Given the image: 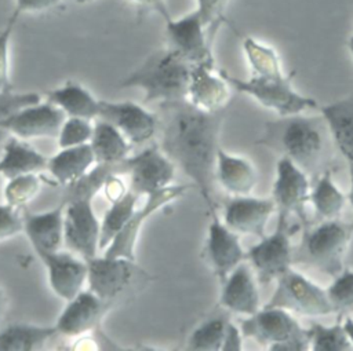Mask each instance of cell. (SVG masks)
<instances>
[{
	"label": "cell",
	"instance_id": "6da1fadb",
	"mask_svg": "<svg viewBox=\"0 0 353 351\" xmlns=\"http://www.w3.org/2000/svg\"><path fill=\"white\" fill-rule=\"evenodd\" d=\"M160 149L199 190L210 213L214 201L215 162L225 110L205 111L188 99L160 103Z\"/></svg>",
	"mask_w": 353,
	"mask_h": 351
},
{
	"label": "cell",
	"instance_id": "7a4b0ae2",
	"mask_svg": "<svg viewBox=\"0 0 353 351\" xmlns=\"http://www.w3.org/2000/svg\"><path fill=\"white\" fill-rule=\"evenodd\" d=\"M258 143L292 160L310 178L331 171L332 138L321 117L294 114L268 121Z\"/></svg>",
	"mask_w": 353,
	"mask_h": 351
},
{
	"label": "cell",
	"instance_id": "3957f363",
	"mask_svg": "<svg viewBox=\"0 0 353 351\" xmlns=\"http://www.w3.org/2000/svg\"><path fill=\"white\" fill-rule=\"evenodd\" d=\"M192 66L175 50L165 47L148 55L121 80L120 87L139 88L145 102L182 100L188 96Z\"/></svg>",
	"mask_w": 353,
	"mask_h": 351
},
{
	"label": "cell",
	"instance_id": "277c9868",
	"mask_svg": "<svg viewBox=\"0 0 353 351\" xmlns=\"http://www.w3.org/2000/svg\"><path fill=\"white\" fill-rule=\"evenodd\" d=\"M353 237V222L341 219L321 220L303 227L301 244L294 249V263L305 264L330 277H336L345 267L343 259Z\"/></svg>",
	"mask_w": 353,
	"mask_h": 351
},
{
	"label": "cell",
	"instance_id": "5b68a950",
	"mask_svg": "<svg viewBox=\"0 0 353 351\" xmlns=\"http://www.w3.org/2000/svg\"><path fill=\"white\" fill-rule=\"evenodd\" d=\"M232 89L244 94L261 106L273 110L279 117L302 114L305 110L319 109L320 105L312 96L303 95L292 85V78L287 74L280 77H256L240 78L226 70H221Z\"/></svg>",
	"mask_w": 353,
	"mask_h": 351
},
{
	"label": "cell",
	"instance_id": "8992f818",
	"mask_svg": "<svg viewBox=\"0 0 353 351\" xmlns=\"http://www.w3.org/2000/svg\"><path fill=\"white\" fill-rule=\"evenodd\" d=\"M287 213L279 212L277 226L272 234H265L259 242L247 251V260L261 285L276 281L294 263V248L291 238L298 230V224L290 223Z\"/></svg>",
	"mask_w": 353,
	"mask_h": 351
},
{
	"label": "cell",
	"instance_id": "52a82bcc",
	"mask_svg": "<svg viewBox=\"0 0 353 351\" xmlns=\"http://www.w3.org/2000/svg\"><path fill=\"white\" fill-rule=\"evenodd\" d=\"M266 307H280L303 317H324L336 312L327 289H323L292 267L277 279Z\"/></svg>",
	"mask_w": 353,
	"mask_h": 351
},
{
	"label": "cell",
	"instance_id": "ba28073f",
	"mask_svg": "<svg viewBox=\"0 0 353 351\" xmlns=\"http://www.w3.org/2000/svg\"><path fill=\"white\" fill-rule=\"evenodd\" d=\"M63 245L83 259L97 256L101 222L94 212L92 197L77 195L63 198Z\"/></svg>",
	"mask_w": 353,
	"mask_h": 351
},
{
	"label": "cell",
	"instance_id": "9c48e42d",
	"mask_svg": "<svg viewBox=\"0 0 353 351\" xmlns=\"http://www.w3.org/2000/svg\"><path fill=\"white\" fill-rule=\"evenodd\" d=\"M214 30L194 8L190 12L165 21L168 47L175 50L190 65L214 62L210 32Z\"/></svg>",
	"mask_w": 353,
	"mask_h": 351
},
{
	"label": "cell",
	"instance_id": "30bf717a",
	"mask_svg": "<svg viewBox=\"0 0 353 351\" xmlns=\"http://www.w3.org/2000/svg\"><path fill=\"white\" fill-rule=\"evenodd\" d=\"M310 176L292 160L280 157L272 186V198L279 212L295 215L302 227L309 224L306 205L310 195Z\"/></svg>",
	"mask_w": 353,
	"mask_h": 351
},
{
	"label": "cell",
	"instance_id": "8fae6325",
	"mask_svg": "<svg viewBox=\"0 0 353 351\" xmlns=\"http://www.w3.org/2000/svg\"><path fill=\"white\" fill-rule=\"evenodd\" d=\"M123 168L130 178L128 189L139 195H148L171 186L176 167L160 147L150 146L123 160Z\"/></svg>",
	"mask_w": 353,
	"mask_h": 351
},
{
	"label": "cell",
	"instance_id": "7c38bea8",
	"mask_svg": "<svg viewBox=\"0 0 353 351\" xmlns=\"http://www.w3.org/2000/svg\"><path fill=\"white\" fill-rule=\"evenodd\" d=\"M190 187V184H171L163 190L148 194L143 205L135 208L134 213L123 227V230L112 240V242L105 248L103 255L110 257H125L135 260V246L139 231L142 230L148 217L164 208L167 204L182 197Z\"/></svg>",
	"mask_w": 353,
	"mask_h": 351
},
{
	"label": "cell",
	"instance_id": "4fadbf2b",
	"mask_svg": "<svg viewBox=\"0 0 353 351\" xmlns=\"http://www.w3.org/2000/svg\"><path fill=\"white\" fill-rule=\"evenodd\" d=\"M85 262L88 289L110 304L132 284L135 274L141 271L135 260L110 257L103 253L85 259Z\"/></svg>",
	"mask_w": 353,
	"mask_h": 351
},
{
	"label": "cell",
	"instance_id": "5bb4252c",
	"mask_svg": "<svg viewBox=\"0 0 353 351\" xmlns=\"http://www.w3.org/2000/svg\"><path fill=\"white\" fill-rule=\"evenodd\" d=\"M239 326L244 337L254 339L268 348L294 337L307 336V329H303L290 311L280 307L265 306L255 314L245 317Z\"/></svg>",
	"mask_w": 353,
	"mask_h": 351
},
{
	"label": "cell",
	"instance_id": "9a60e30c",
	"mask_svg": "<svg viewBox=\"0 0 353 351\" xmlns=\"http://www.w3.org/2000/svg\"><path fill=\"white\" fill-rule=\"evenodd\" d=\"M210 215L204 255L212 273L222 282L240 263L247 260V252L241 246L240 234L229 228L216 212Z\"/></svg>",
	"mask_w": 353,
	"mask_h": 351
},
{
	"label": "cell",
	"instance_id": "2e32d148",
	"mask_svg": "<svg viewBox=\"0 0 353 351\" xmlns=\"http://www.w3.org/2000/svg\"><path fill=\"white\" fill-rule=\"evenodd\" d=\"M98 118L113 124L131 145H142L159 129V117L132 100H99Z\"/></svg>",
	"mask_w": 353,
	"mask_h": 351
},
{
	"label": "cell",
	"instance_id": "e0dca14e",
	"mask_svg": "<svg viewBox=\"0 0 353 351\" xmlns=\"http://www.w3.org/2000/svg\"><path fill=\"white\" fill-rule=\"evenodd\" d=\"M66 117L61 107L50 100H41L15 113L1 125V129L19 139L57 138Z\"/></svg>",
	"mask_w": 353,
	"mask_h": 351
},
{
	"label": "cell",
	"instance_id": "ac0fdd59",
	"mask_svg": "<svg viewBox=\"0 0 353 351\" xmlns=\"http://www.w3.org/2000/svg\"><path fill=\"white\" fill-rule=\"evenodd\" d=\"M43 262L51 290L65 301L83 290L87 282V262L73 252H36Z\"/></svg>",
	"mask_w": 353,
	"mask_h": 351
},
{
	"label": "cell",
	"instance_id": "d6986e66",
	"mask_svg": "<svg viewBox=\"0 0 353 351\" xmlns=\"http://www.w3.org/2000/svg\"><path fill=\"white\" fill-rule=\"evenodd\" d=\"M276 209L273 198L237 195L225 202L223 222L240 235L262 238L266 234V224Z\"/></svg>",
	"mask_w": 353,
	"mask_h": 351
},
{
	"label": "cell",
	"instance_id": "ffe728a7",
	"mask_svg": "<svg viewBox=\"0 0 353 351\" xmlns=\"http://www.w3.org/2000/svg\"><path fill=\"white\" fill-rule=\"evenodd\" d=\"M110 303L98 297L90 289L79 292L66 301L65 308L55 322L59 334L77 337L97 329Z\"/></svg>",
	"mask_w": 353,
	"mask_h": 351
},
{
	"label": "cell",
	"instance_id": "44dd1931",
	"mask_svg": "<svg viewBox=\"0 0 353 351\" xmlns=\"http://www.w3.org/2000/svg\"><path fill=\"white\" fill-rule=\"evenodd\" d=\"M221 285L219 306L226 311L250 317L261 310L258 279L251 266L240 263Z\"/></svg>",
	"mask_w": 353,
	"mask_h": 351
},
{
	"label": "cell",
	"instance_id": "7402d4cb",
	"mask_svg": "<svg viewBox=\"0 0 353 351\" xmlns=\"http://www.w3.org/2000/svg\"><path fill=\"white\" fill-rule=\"evenodd\" d=\"M230 89L221 70L215 72L214 62L192 66L186 99L196 107L205 111L225 110Z\"/></svg>",
	"mask_w": 353,
	"mask_h": 351
},
{
	"label": "cell",
	"instance_id": "603a6c76",
	"mask_svg": "<svg viewBox=\"0 0 353 351\" xmlns=\"http://www.w3.org/2000/svg\"><path fill=\"white\" fill-rule=\"evenodd\" d=\"M63 211L65 202L39 213L25 212L23 233L34 252H54L63 245Z\"/></svg>",
	"mask_w": 353,
	"mask_h": 351
},
{
	"label": "cell",
	"instance_id": "cb8c5ba5",
	"mask_svg": "<svg viewBox=\"0 0 353 351\" xmlns=\"http://www.w3.org/2000/svg\"><path fill=\"white\" fill-rule=\"evenodd\" d=\"M215 182L230 195H251L258 184L255 165L243 156H236L219 147L215 162Z\"/></svg>",
	"mask_w": 353,
	"mask_h": 351
},
{
	"label": "cell",
	"instance_id": "d4e9b609",
	"mask_svg": "<svg viewBox=\"0 0 353 351\" xmlns=\"http://www.w3.org/2000/svg\"><path fill=\"white\" fill-rule=\"evenodd\" d=\"M332 142L347 165H353V92L319 107Z\"/></svg>",
	"mask_w": 353,
	"mask_h": 351
},
{
	"label": "cell",
	"instance_id": "484cf974",
	"mask_svg": "<svg viewBox=\"0 0 353 351\" xmlns=\"http://www.w3.org/2000/svg\"><path fill=\"white\" fill-rule=\"evenodd\" d=\"M95 164L90 143H83L61 149L47 160V169L54 180L68 187L81 179Z\"/></svg>",
	"mask_w": 353,
	"mask_h": 351
},
{
	"label": "cell",
	"instance_id": "4316f807",
	"mask_svg": "<svg viewBox=\"0 0 353 351\" xmlns=\"http://www.w3.org/2000/svg\"><path fill=\"white\" fill-rule=\"evenodd\" d=\"M47 160L40 151L23 143L19 138H10L3 145L0 175L8 180L25 173H37L47 168Z\"/></svg>",
	"mask_w": 353,
	"mask_h": 351
},
{
	"label": "cell",
	"instance_id": "83f0119b",
	"mask_svg": "<svg viewBox=\"0 0 353 351\" xmlns=\"http://www.w3.org/2000/svg\"><path fill=\"white\" fill-rule=\"evenodd\" d=\"M47 100L61 107L68 117L98 118L99 99L76 81H66L63 85L48 91Z\"/></svg>",
	"mask_w": 353,
	"mask_h": 351
},
{
	"label": "cell",
	"instance_id": "f1b7e54d",
	"mask_svg": "<svg viewBox=\"0 0 353 351\" xmlns=\"http://www.w3.org/2000/svg\"><path fill=\"white\" fill-rule=\"evenodd\" d=\"M90 146L97 164H117L131 151L130 140L113 124L101 118H95Z\"/></svg>",
	"mask_w": 353,
	"mask_h": 351
},
{
	"label": "cell",
	"instance_id": "f546056e",
	"mask_svg": "<svg viewBox=\"0 0 353 351\" xmlns=\"http://www.w3.org/2000/svg\"><path fill=\"white\" fill-rule=\"evenodd\" d=\"M58 334L55 325L12 323L0 329V351H33Z\"/></svg>",
	"mask_w": 353,
	"mask_h": 351
},
{
	"label": "cell",
	"instance_id": "4dcf8cb0",
	"mask_svg": "<svg viewBox=\"0 0 353 351\" xmlns=\"http://www.w3.org/2000/svg\"><path fill=\"white\" fill-rule=\"evenodd\" d=\"M346 201L347 195L343 194L334 183L331 171H324L314 178L310 187L309 202H312L316 215L321 220L339 219Z\"/></svg>",
	"mask_w": 353,
	"mask_h": 351
},
{
	"label": "cell",
	"instance_id": "1f68e13d",
	"mask_svg": "<svg viewBox=\"0 0 353 351\" xmlns=\"http://www.w3.org/2000/svg\"><path fill=\"white\" fill-rule=\"evenodd\" d=\"M139 197V194L128 189L120 198L112 201L110 208L106 211L101 220L99 251H105L112 240L123 230V227L134 213Z\"/></svg>",
	"mask_w": 353,
	"mask_h": 351
},
{
	"label": "cell",
	"instance_id": "d6a6232c",
	"mask_svg": "<svg viewBox=\"0 0 353 351\" xmlns=\"http://www.w3.org/2000/svg\"><path fill=\"white\" fill-rule=\"evenodd\" d=\"M243 51L251 67L252 76L256 77H280L285 74L276 50L251 36L243 39Z\"/></svg>",
	"mask_w": 353,
	"mask_h": 351
},
{
	"label": "cell",
	"instance_id": "836d02e7",
	"mask_svg": "<svg viewBox=\"0 0 353 351\" xmlns=\"http://www.w3.org/2000/svg\"><path fill=\"white\" fill-rule=\"evenodd\" d=\"M229 318L216 315L203 321L189 336L188 350L192 351H221Z\"/></svg>",
	"mask_w": 353,
	"mask_h": 351
},
{
	"label": "cell",
	"instance_id": "e575fe53",
	"mask_svg": "<svg viewBox=\"0 0 353 351\" xmlns=\"http://www.w3.org/2000/svg\"><path fill=\"white\" fill-rule=\"evenodd\" d=\"M310 350L313 351H352L353 345L343 329L342 322L331 326L313 323L307 329Z\"/></svg>",
	"mask_w": 353,
	"mask_h": 351
},
{
	"label": "cell",
	"instance_id": "d590c367",
	"mask_svg": "<svg viewBox=\"0 0 353 351\" xmlns=\"http://www.w3.org/2000/svg\"><path fill=\"white\" fill-rule=\"evenodd\" d=\"M40 190V178L37 173H25L8 179L4 187L6 202L21 208L29 201H32Z\"/></svg>",
	"mask_w": 353,
	"mask_h": 351
},
{
	"label": "cell",
	"instance_id": "8d00e7d4",
	"mask_svg": "<svg viewBox=\"0 0 353 351\" xmlns=\"http://www.w3.org/2000/svg\"><path fill=\"white\" fill-rule=\"evenodd\" d=\"M91 121L92 120L83 117H66L57 136L59 149L90 143L94 131V124Z\"/></svg>",
	"mask_w": 353,
	"mask_h": 351
},
{
	"label": "cell",
	"instance_id": "74e56055",
	"mask_svg": "<svg viewBox=\"0 0 353 351\" xmlns=\"http://www.w3.org/2000/svg\"><path fill=\"white\" fill-rule=\"evenodd\" d=\"M327 289L328 297L336 311L353 308V270L343 268Z\"/></svg>",
	"mask_w": 353,
	"mask_h": 351
},
{
	"label": "cell",
	"instance_id": "f35d334b",
	"mask_svg": "<svg viewBox=\"0 0 353 351\" xmlns=\"http://www.w3.org/2000/svg\"><path fill=\"white\" fill-rule=\"evenodd\" d=\"M39 102H41V95L37 92H17L10 88L0 91V129L15 113Z\"/></svg>",
	"mask_w": 353,
	"mask_h": 351
},
{
	"label": "cell",
	"instance_id": "ab89813d",
	"mask_svg": "<svg viewBox=\"0 0 353 351\" xmlns=\"http://www.w3.org/2000/svg\"><path fill=\"white\" fill-rule=\"evenodd\" d=\"M19 15L12 12L0 29V91L10 88V43Z\"/></svg>",
	"mask_w": 353,
	"mask_h": 351
},
{
	"label": "cell",
	"instance_id": "60d3db41",
	"mask_svg": "<svg viewBox=\"0 0 353 351\" xmlns=\"http://www.w3.org/2000/svg\"><path fill=\"white\" fill-rule=\"evenodd\" d=\"M10 204H0V241L8 240L23 231V215Z\"/></svg>",
	"mask_w": 353,
	"mask_h": 351
},
{
	"label": "cell",
	"instance_id": "b9f144b4",
	"mask_svg": "<svg viewBox=\"0 0 353 351\" xmlns=\"http://www.w3.org/2000/svg\"><path fill=\"white\" fill-rule=\"evenodd\" d=\"M229 0H196V10L203 15L210 26H216L222 19V12Z\"/></svg>",
	"mask_w": 353,
	"mask_h": 351
},
{
	"label": "cell",
	"instance_id": "7bdbcfd3",
	"mask_svg": "<svg viewBox=\"0 0 353 351\" xmlns=\"http://www.w3.org/2000/svg\"><path fill=\"white\" fill-rule=\"evenodd\" d=\"M61 0H14L12 12L19 17L25 12H41L59 4Z\"/></svg>",
	"mask_w": 353,
	"mask_h": 351
},
{
	"label": "cell",
	"instance_id": "ee69618b",
	"mask_svg": "<svg viewBox=\"0 0 353 351\" xmlns=\"http://www.w3.org/2000/svg\"><path fill=\"white\" fill-rule=\"evenodd\" d=\"M243 332L240 326H237L233 322H228L225 337H223V344L221 351H241L243 350Z\"/></svg>",
	"mask_w": 353,
	"mask_h": 351
},
{
	"label": "cell",
	"instance_id": "f6af8a7d",
	"mask_svg": "<svg viewBox=\"0 0 353 351\" xmlns=\"http://www.w3.org/2000/svg\"><path fill=\"white\" fill-rule=\"evenodd\" d=\"M130 1L154 11L157 15H160L164 19V22L171 18V12L165 0H130Z\"/></svg>",
	"mask_w": 353,
	"mask_h": 351
},
{
	"label": "cell",
	"instance_id": "bcb514c9",
	"mask_svg": "<svg viewBox=\"0 0 353 351\" xmlns=\"http://www.w3.org/2000/svg\"><path fill=\"white\" fill-rule=\"evenodd\" d=\"M342 325H343V329H345V332H346V334H347V337H349V340L353 345V317L345 318Z\"/></svg>",
	"mask_w": 353,
	"mask_h": 351
},
{
	"label": "cell",
	"instance_id": "7dc6e473",
	"mask_svg": "<svg viewBox=\"0 0 353 351\" xmlns=\"http://www.w3.org/2000/svg\"><path fill=\"white\" fill-rule=\"evenodd\" d=\"M349 178H350V187L347 193V201L353 206V165H349Z\"/></svg>",
	"mask_w": 353,
	"mask_h": 351
},
{
	"label": "cell",
	"instance_id": "c3c4849f",
	"mask_svg": "<svg viewBox=\"0 0 353 351\" xmlns=\"http://www.w3.org/2000/svg\"><path fill=\"white\" fill-rule=\"evenodd\" d=\"M4 310H6V299H4V292H3L1 285H0V322L4 317Z\"/></svg>",
	"mask_w": 353,
	"mask_h": 351
},
{
	"label": "cell",
	"instance_id": "681fc988",
	"mask_svg": "<svg viewBox=\"0 0 353 351\" xmlns=\"http://www.w3.org/2000/svg\"><path fill=\"white\" fill-rule=\"evenodd\" d=\"M346 45H347V50H349V52H350V55L353 56V34L347 39V43H346Z\"/></svg>",
	"mask_w": 353,
	"mask_h": 351
},
{
	"label": "cell",
	"instance_id": "f907efd6",
	"mask_svg": "<svg viewBox=\"0 0 353 351\" xmlns=\"http://www.w3.org/2000/svg\"><path fill=\"white\" fill-rule=\"evenodd\" d=\"M77 3H88V1H92V0H76Z\"/></svg>",
	"mask_w": 353,
	"mask_h": 351
}]
</instances>
